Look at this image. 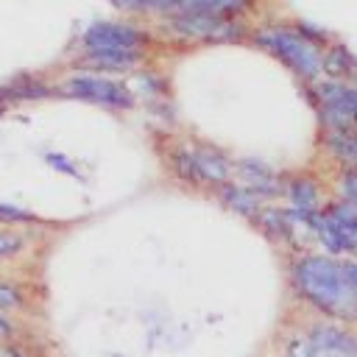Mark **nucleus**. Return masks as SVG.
<instances>
[{
  "label": "nucleus",
  "mask_w": 357,
  "mask_h": 357,
  "mask_svg": "<svg viewBox=\"0 0 357 357\" xmlns=\"http://www.w3.org/2000/svg\"><path fill=\"white\" fill-rule=\"evenodd\" d=\"M293 296L310 315L357 324V296L343 279L340 259L324 251H298L287 265Z\"/></svg>",
  "instance_id": "obj_1"
},
{
  "label": "nucleus",
  "mask_w": 357,
  "mask_h": 357,
  "mask_svg": "<svg viewBox=\"0 0 357 357\" xmlns=\"http://www.w3.org/2000/svg\"><path fill=\"white\" fill-rule=\"evenodd\" d=\"M251 42L271 53L276 61H282L296 78H301L304 84L315 81L324 75V50L312 42H307L293 22H271V25H259L251 31Z\"/></svg>",
  "instance_id": "obj_2"
},
{
  "label": "nucleus",
  "mask_w": 357,
  "mask_h": 357,
  "mask_svg": "<svg viewBox=\"0 0 357 357\" xmlns=\"http://www.w3.org/2000/svg\"><path fill=\"white\" fill-rule=\"evenodd\" d=\"M162 31L198 45H231L251 39V28L243 22V17H218V14H201V11H176L159 17Z\"/></svg>",
  "instance_id": "obj_3"
},
{
  "label": "nucleus",
  "mask_w": 357,
  "mask_h": 357,
  "mask_svg": "<svg viewBox=\"0 0 357 357\" xmlns=\"http://www.w3.org/2000/svg\"><path fill=\"white\" fill-rule=\"evenodd\" d=\"M56 86H59V98H73V100L92 103V106H100L109 112H128L137 103L131 86L112 75L73 73L64 81H59Z\"/></svg>",
  "instance_id": "obj_4"
},
{
  "label": "nucleus",
  "mask_w": 357,
  "mask_h": 357,
  "mask_svg": "<svg viewBox=\"0 0 357 357\" xmlns=\"http://www.w3.org/2000/svg\"><path fill=\"white\" fill-rule=\"evenodd\" d=\"M151 45H153V33L134 20H95L78 36V53H100V50L148 53Z\"/></svg>",
  "instance_id": "obj_5"
},
{
  "label": "nucleus",
  "mask_w": 357,
  "mask_h": 357,
  "mask_svg": "<svg viewBox=\"0 0 357 357\" xmlns=\"http://www.w3.org/2000/svg\"><path fill=\"white\" fill-rule=\"evenodd\" d=\"M321 128H357V81L315 78L310 81Z\"/></svg>",
  "instance_id": "obj_6"
},
{
  "label": "nucleus",
  "mask_w": 357,
  "mask_h": 357,
  "mask_svg": "<svg viewBox=\"0 0 357 357\" xmlns=\"http://www.w3.org/2000/svg\"><path fill=\"white\" fill-rule=\"evenodd\" d=\"M301 326H304L307 337L312 340L318 357H357V329H354V324L307 315L301 321Z\"/></svg>",
  "instance_id": "obj_7"
},
{
  "label": "nucleus",
  "mask_w": 357,
  "mask_h": 357,
  "mask_svg": "<svg viewBox=\"0 0 357 357\" xmlns=\"http://www.w3.org/2000/svg\"><path fill=\"white\" fill-rule=\"evenodd\" d=\"M148 64V53H126V50H100V53H78L73 59V73H98V75H128L139 73Z\"/></svg>",
  "instance_id": "obj_8"
},
{
  "label": "nucleus",
  "mask_w": 357,
  "mask_h": 357,
  "mask_svg": "<svg viewBox=\"0 0 357 357\" xmlns=\"http://www.w3.org/2000/svg\"><path fill=\"white\" fill-rule=\"evenodd\" d=\"M190 151H192V162H195V170H198V178H201L204 190H215V187L231 181L234 159L223 148L201 139V142H190Z\"/></svg>",
  "instance_id": "obj_9"
},
{
  "label": "nucleus",
  "mask_w": 357,
  "mask_h": 357,
  "mask_svg": "<svg viewBox=\"0 0 357 357\" xmlns=\"http://www.w3.org/2000/svg\"><path fill=\"white\" fill-rule=\"evenodd\" d=\"M231 181H237L248 192L259 195L262 201H271V198L284 195V178L271 165H265L259 159H234V176H231Z\"/></svg>",
  "instance_id": "obj_10"
},
{
  "label": "nucleus",
  "mask_w": 357,
  "mask_h": 357,
  "mask_svg": "<svg viewBox=\"0 0 357 357\" xmlns=\"http://www.w3.org/2000/svg\"><path fill=\"white\" fill-rule=\"evenodd\" d=\"M284 198H287V209L304 220L310 226V220L324 209V192L315 181V176H307V173H298V176H290L284 178Z\"/></svg>",
  "instance_id": "obj_11"
},
{
  "label": "nucleus",
  "mask_w": 357,
  "mask_h": 357,
  "mask_svg": "<svg viewBox=\"0 0 357 357\" xmlns=\"http://www.w3.org/2000/svg\"><path fill=\"white\" fill-rule=\"evenodd\" d=\"M45 98H59V86L36 73H20L0 84V106L31 103V100H45Z\"/></svg>",
  "instance_id": "obj_12"
},
{
  "label": "nucleus",
  "mask_w": 357,
  "mask_h": 357,
  "mask_svg": "<svg viewBox=\"0 0 357 357\" xmlns=\"http://www.w3.org/2000/svg\"><path fill=\"white\" fill-rule=\"evenodd\" d=\"M254 223L259 226V231H262L268 240H273V243H279V245H284V248L298 245L296 231H298L301 226H307V223L298 220L287 206H273V204H262V209H259V215H257Z\"/></svg>",
  "instance_id": "obj_13"
},
{
  "label": "nucleus",
  "mask_w": 357,
  "mask_h": 357,
  "mask_svg": "<svg viewBox=\"0 0 357 357\" xmlns=\"http://www.w3.org/2000/svg\"><path fill=\"white\" fill-rule=\"evenodd\" d=\"M215 198L220 201L223 209H229L231 215L245 218V220H251V223L257 220L262 204H268V201H262L259 195H254V192H248L245 187H240L237 181H226V184L215 187Z\"/></svg>",
  "instance_id": "obj_14"
},
{
  "label": "nucleus",
  "mask_w": 357,
  "mask_h": 357,
  "mask_svg": "<svg viewBox=\"0 0 357 357\" xmlns=\"http://www.w3.org/2000/svg\"><path fill=\"white\" fill-rule=\"evenodd\" d=\"M257 0H167V14L176 11H201L218 17H245Z\"/></svg>",
  "instance_id": "obj_15"
},
{
  "label": "nucleus",
  "mask_w": 357,
  "mask_h": 357,
  "mask_svg": "<svg viewBox=\"0 0 357 357\" xmlns=\"http://www.w3.org/2000/svg\"><path fill=\"white\" fill-rule=\"evenodd\" d=\"M165 165L170 170V176L187 187H195V190H204L201 187V178H198V170H195V162H192V151H190V142H170L165 151Z\"/></svg>",
  "instance_id": "obj_16"
},
{
  "label": "nucleus",
  "mask_w": 357,
  "mask_h": 357,
  "mask_svg": "<svg viewBox=\"0 0 357 357\" xmlns=\"http://www.w3.org/2000/svg\"><path fill=\"white\" fill-rule=\"evenodd\" d=\"M324 75L335 81H357V56L346 45L332 42L324 50Z\"/></svg>",
  "instance_id": "obj_17"
},
{
  "label": "nucleus",
  "mask_w": 357,
  "mask_h": 357,
  "mask_svg": "<svg viewBox=\"0 0 357 357\" xmlns=\"http://www.w3.org/2000/svg\"><path fill=\"white\" fill-rule=\"evenodd\" d=\"M276 357H318L312 340L307 337L301 324H293L290 329L279 332L276 337Z\"/></svg>",
  "instance_id": "obj_18"
},
{
  "label": "nucleus",
  "mask_w": 357,
  "mask_h": 357,
  "mask_svg": "<svg viewBox=\"0 0 357 357\" xmlns=\"http://www.w3.org/2000/svg\"><path fill=\"white\" fill-rule=\"evenodd\" d=\"M28 310H31V293L25 290V284L11 276H0V312L20 318Z\"/></svg>",
  "instance_id": "obj_19"
},
{
  "label": "nucleus",
  "mask_w": 357,
  "mask_h": 357,
  "mask_svg": "<svg viewBox=\"0 0 357 357\" xmlns=\"http://www.w3.org/2000/svg\"><path fill=\"white\" fill-rule=\"evenodd\" d=\"M31 248V237L25 229L17 226H0V262H14Z\"/></svg>",
  "instance_id": "obj_20"
},
{
  "label": "nucleus",
  "mask_w": 357,
  "mask_h": 357,
  "mask_svg": "<svg viewBox=\"0 0 357 357\" xmlns=\"http://www.w3.org/2000/svg\"><path fill=\"white\" fill-rule=\"evenodd\" d=\"M0 226H17V229H31L42 226V218L25 206H17L11 201H0Z\"/></svg>",
  "instance_id": "obj_21"
},
{
  "label": "nucleus",
  "mask_w": 357,
  "mask_h": 357,
  "mask_svg": "<svg viewBox=\"0 0 357 357\" xmlns=\"http://www.w3.org/2000/svg\"><path fill=\"white\" fill-rule=\"evenodd\" d=\"M337 198L357 209V167H340V173H337Z\"/></svg>",
  "instance_id": "obj_22"
},
{
  "label": "nucleus",
  "mask_w": 357,
  "mask_h": 357,
  "mask_svg": "<svg viewBox=\"0 0 357 357\" xmlns=\"http://www.w3.org/2000/svg\"><path fill=\"white\" fill-rule=\"evenodd\" d=\"M42 159H45V165H47V167H53L56 173H64V176L81 178V170L75 167V162H73L70 156H64V153H59V151H47Z\"/></svg>",
  "instance_id": "obj_23"
},
{
  "label": "nucleus",
  "mask_w": 357,
  "mask_h": 357,
  "mask_svg": "<svg viewBox=\"0 0 357 357\" xmlns=\"http://www.w3.org/2000/svg\"><path fill=\"white\" fill-rule=\"evenodd\" d=\"M0 357H42V351H39L31 340L17 337V340H11V343H3V346H0Z\"/></svg>",
  "instance_id": "obj_24"
},
{
  "label": "nucleus",
  "mask_w": 357,
  "mask_h": 357,
  "mask_svg": "<svg viewBox=\"0 0 357 357\" xmlns=\"http://www.w3.org/2000/svg\"><path fill=\"white\" fill-rule=\"evenodd\" d=\"M22 337V324L17 315H8V312H0V346L3 343H11Z\"/></svg>",
  "instance_id": "obj_25"
},
{
  "label": "nucleus",
  "mask_w": 357,
  "mask_h": 357,
  "mask_svg": "<svg viewBox=\"0 0 357 357\" xmlns=\"http://www.w3.org/2000/svg\"><path fill=\"white\" fill-rule=\"evenodd\" d=\"M340 271L346 284L351 287V293L357 296V257H340Z\"/></svg>",
  "instance_id": "obj_26"
},
{
  "label": "nucleus",
  "mask_w": 357,
  "mask_h": 357,
  "mask_svg": "<svg viewBox=\"0 0 357 357\" xmlns=\"http://www.w3.org/2000/svg\"><path fill=\"white\" fill-rule=\"evenodd\" d=\"M6 112H8V106H0V117H3V114H6Z\"/></svg>",
  "instance_id": "obj_27"
}]
</instances>
